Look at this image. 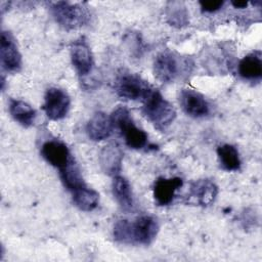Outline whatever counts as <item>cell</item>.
Returning <instances> with one entry per match:
<instances>
[{"instance_id": "cb8c5ba5", "label": "cell", "mask_w": 262, "mask_h": 262, "mask_svg": "<svg viewBox=\"0 0 262 262\" xmlns=\"http://www.w3.org/2000/svg\"><path fill=\"white\" fill-rule=\"evenodd\" d=\"M231 4L234 8H246L248 6L247 1H231Z\"/></svg>"}, {"instance_id": "9a60e30c", "label": "cell", "mask_w": 262, "mask_h": 262, "mask_svg": "<svg viewBox=\"0 0 262 262\" xmlns=\"http://www.w3.org/2000/svg\"><path fill=\"white\" fill-rule=\"evenodd\" d=\"M238 74L249 81H259L262 77V60L260 51H254L244 56L238 62Z\"/></svg>"}, {"instance_id": "3957f363", "label": "cell", "mask_w": 262, "mask_h": 262, "mask_svg": "<svg viewBox=\"0 0 262 262\" xmlns=\"http://www.w3.org/2000/svg\"><path fill=\"white\" fill-rule=\"evenodd\" d=\"M49 9L55 21L66 30H76L84 27L90 19L88 8L81 3L50 2Z\"/></svg>"}, {"instance_id": "8992f818", "label": "cell", "mask_w": 262, "mask_h": 262, "mask_svg": "<svg viewBox=\"0 0 262 262\" xmlns=\"http://www.w3.org/2000/svg\"><path fill=\"white\" fill-rule=\"evenodd\" d=\"M188 67L186 61H183L180 56L172 51L160 52L154 61V74L155 77L162 83H171L175 81L184 68Z\"/></svg>"}, {"instance_id": "d6986e66", "label": "cell", "mask_w": 262, "mask_h": 262, "mask_svg": "<svg viewBox=\"0 0 262 262\" xmlns=\"http://www.w3.org/2000/svg\"><path fill=\"white\" fill-rule=\"evenodd\" d=\"M72 194L75 206L81 211L90 212L97 207L99 202L98 192L86 185L72 191Z\"/></svg>"}, {"instance_id": "7402d4cb", "label": "cell", "mask_w": 262, "mask_h": 262, "mask_svg": "<svg viewBox=\"0 0 262 262\" xmlns=\"http://www.w3.org/2000/svg\"><path fill=\"white\" fill-rule=\"evenodd\" d=\"M167 18L168 21L175 27H183L188 24V12L186 6L181 1H172L167 4Z\"/></svg>"}, {"instance_id": "ffe728a7", "label": "cell", "mask_w": 262, "mask_h": 262, "mask_svg": "<svg viewBox=\"0 0 262 262\" xmlns=\"http://www.w3.org/2000/svg\"><path fill=\"white\" fill-rule=\"evenodd\" d=\"M59 176H60V179H61L63 185L70 191H74V190L86 185L84 182V179L82 177L81 170L74 158L69 162V164L67 166H64L63 168H61L59 170Z\"/></svg>"}, {"instance_id": "4fadbf2b", "label": "cell", "mask_w": 262, "mask_h": 262, "mask_svg": "<svg viewBox=\"0 0 262 262\" xmlns=\"http://www.w3.org/2000/svg\"><path fill=\"white\" fill-rule=\"evenodd\" d=\"M183 180L179 177L159 178L154 185V198L159 206L171 204L175 198L176 191L182 186Z\"/></svg>"}, {"instance_id": "8fae6325", "label": "cell", "mask_w": 262, "mask_h": 262, "mask_svg": "<svg viewBox=\"0 0 262 262\" xmlns=\"http://www.w3.org/2000/svg\"><path fill=\"white\" fill-rule=\"evenodd\" d=\"M72 63L79 76L88 75L93 67V56L91 49L84 38L74 41L71 45Z\"/></svg>"}, {"instance_id": "9c48e42d", "label": "cell", "mask_w": 262, "mask_h": 262, "mask_svg": "<svg viewBox=\"0 0 262 262\" xmlns=\"http://www.w3.org/2000/svg\"><path fill=\"white\" fill-rule=\"evenodd\" d=\"M179 103L183 112L191 118H204L210 113V104L203 94L192 89H182Z\"/></svg>"}, {"instance_id": "30bf717a", "label": "cell", "mask_w": 262, "mask_h": 262, "mask_svg": "<svg viewBox=\"0 0 262 262\" xmlns=\"http://www.w3.org/2000/svg\"><path fill=\"white\" fill-rule=\"evenodd\" d=\"M41 155L51 166L60 170L73 159L69 147L58 139H51L42 144Z\"/></svg>"}, {"instance_id": "6da1fadb", "label": "cell", "mask_w": 262, "mask_h": 262, "mask_svg": "<svg viewBox=\"0 0 262 262\" xmlns=\"http://www.w3.org/2000/svg\"><path fill=\"white\" fill-rule=\"evenodd\" d=\"M159 222L150 215H143L134 221L119 220L115 223V241L126 245H149L159 232Z\"/></svg>"}, {"instance_id": "5b68a950", "label": "cell", "mask_w": 262, "mask_h": 262, "mask_svg": "<svg viewBox=\"0 0 262 262\" xmlns=\"http://www.w3.org/2000/svg\"><path fill=\"white\" fill-rule=\"evenodd\" d=\"M115 90L121 98L143 102L152 91V88L140 76L123 73L115 82Z\"/></svg>"}, {"instance_id": "7c38bea8", "label": "cell", "mask_w": 262, "mask_h": 262, "mask_svg": "<svg viewBox=\"0 0 262 262\" xmlns=\"http://www.w3.org/2000/svg\"><path fill=\"white\" fill-rule=\"evenodd\" d=\"M217 193L218 187L212 180L200 179L190 184L188 199L193 204L207 207L214 203Z\"/></svg>"}, {"instance_id": "603a6c76", "label": "cell", "mask_w": 262, "mask_h": 262, "mask_svg": "<svg viewBox=\"0 0 262 262\" xmlns=\"http://www.w3.org/2000/svg\"><path fill=\"white\" fill-rule=\"evenodd\" d=\"M201 5V8L205 12H215L221 9V7L224 5V1H213V0H205L199 2Z\"/></svg>"}, {"instance_id": "ac0fdd59", "label": "cell", "mask_w": 262, "mask_h": 262, "mask_svg": "<svg viewBox=\"0 0 262 262\" xmlns=\"http://www.w3.org/2000/svg\"><path fill=\"white\" fill-rule=\"evenodd\" d=\"M9 113L14 121L26 128L31 127L36 119V111L29 103L18 99L10 100Z\"/></svg>"}, {"instance_id": "2e32d148", "label": "cell", "mask_w": 262, "mask_h": 262, "mask_svg": "<svg viewBox=\"0 0 262 262\" xmlns=\"http://www.w3.org/2000/svg\"><path fill=\"white\" fill-rule=\"evenodd\" d=\"M112 188L113 194L120 208L125 212L131 211L133 209L134 202L129 181L121 175H116L114 176Z\"/></svg>"}, {"instance_id": "e0dca14e", "label": "cell", "mask_w": 262, "mask_h": 262, "mask_svg": "<svg viewBox=\"0 0 262 262\" xmlns=\"http://www.w3.org/2000/svg\"><path fill=\"white\" fill-rule=\"evenodd\" d=\"M123 155L116 145L104 146L99 154V163L102 170L108 175H118L122 168Z\"/></svg>"}, {"instance_id": "52a82bcc", "label": "cell", "mask_w": 262, "mask_h": 262, "mask_svg": "<svg viewBox=\"0 0 262 262\" xmlns=\"http://www.w3.org/2000/svg\"><path fill=\"white\" fill-rule=\"evenodd\" d=\"M71 105V98L67 91L57 87H50L44 95L43 111L52 121L63 119Z\"/></svg>"}, {"instance_id": "44dd1931", "label": "cell", "mask_w": 262, "mask_h": 262, "mask_svg": "<svg viewBox=\"0 0 262 262\" xmlns=\"http://www.w3.org/2000/svg\"><path fill=\"white\" fill-rule=\"evenodd\" d=\"M221 167L226 171H237L241 168V158L237 148L231 144H222L217 148Z\"/></svg>"}, {"instance_id": "7a4b0ae2", "label": "cell", "mask_w": 262, "mask_h": 262, "mask_svg": "<svg viewBox=\"0 0 262 262\" xmlns=\"http://www.w3.org/2000/svg\"><path fill=\"white\" fill-rule=\"evenodd\" d=\"M142 114L159 130H165L176 118L174 106L156 89L143 101Z\"/></svg>"}, {"instance_id": "277c9868", "label": "cell", "mask_w": 262, "mask_h": 262, "mask_svg": "<svg viewBox=\"0 0 262 262\" xmlns=\"http://www.w3.org/2000/svg\"><path fill=\"white\" fill-rule=\"evenodd\" d=\"M113 125L119 130L127 146L133 149H142L148 144L147 134L138 128L129 111L124 106H119L111 116Z\"/></svg>"}, {"instance_id": "ba28073f", "label": "cell", "mask_w": 262, "mask_h": 262, "mask_svg": "<svg viewBox=\"0 0 262 262\" xmlns=\"http://www.w3.org/2000/svg\"><path fill=\"white\" fill-rule=\"evenodd\" d=\"M0 59L2 69L8 73H17L21 68V55L10 32L2 31L0 41Z\"/></svg>"}, {"instance_id": "5bb4252c", "label": "cell", "mask_w": 262, "mask_h": 262, "mask_svg": "<svg viewBox=\"0 0 262 262\" xmlns=\"http://www.w3.org/2000/svg\"><path fill=\"white\" fill-rule=\"evenodd\" d=\"M114 129L112 118L102 112L95 113L86 125L88 137L94 141H100L107 138Z\"/></svg>"}]
</instances>
